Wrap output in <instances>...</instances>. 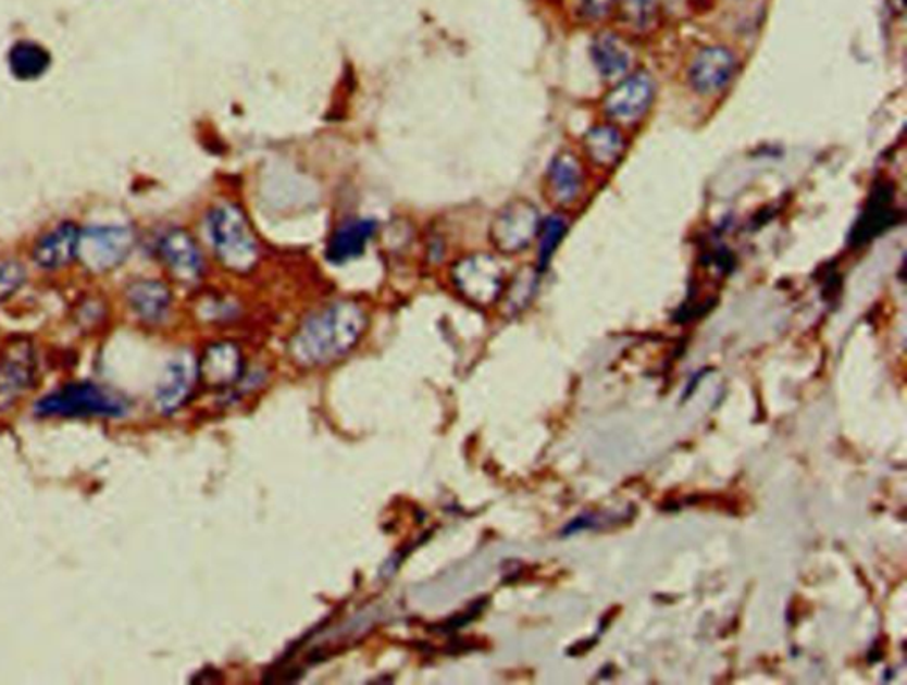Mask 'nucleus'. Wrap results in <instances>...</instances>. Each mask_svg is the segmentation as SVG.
I'll list each match as a JSON object with an SVG mask.
<instances>
[{
    "label": "nucleus",
    "instance_id": "obj_1",
    "mask_svg": "<svg viewBox=\"0 0 907 685\" xmlns=\"http://www.w3.org/2000/svg\"><path fill=\"white\" fill-rule=\"evenodd\" d=\"M368 324V314L359 303L328 304L300 324L289 342V354L301 366L330 365L353 351Z\"/></svg>",
    "mask_w": 907,
    "mask_h": 685
},
{
    "label": "nucleus",
    "instance_id": "obj_2",
    "mask_svg": "<svg viewBox=\"0 0 907 685\" xmlns=\"http://www.w3.org/2000/svg\"><path fill=\"white\" fill-rule=\"evenodd\" d=\"M34 413L44 419H120L128 413V402L109 388L80 381L41 397Z\"/></svg>",
    "mask_w": 907,
    "mask_h": 685
},
{
    "label": "nucleus",
    "instance_id": "obj_3",
    "mask_svg": "<svg viewBox=\"0 0 907 685\" xmlns=\"http://www.w3.org/2000/svg\"><path fill=\"white\" fill-rule=\"evenodd\" d=\"M208 231L216 259L229 272L245 275L258 264V239L249 220L236 204H219L208 214Z\"/></svg>",
    "mask_w": 907,
    "mask_h": 685
},
{
    "label": "nucleus",
    "instance_id": "obj_4",
    "mask_svg": "<svg viewBox=\"0 0 907 685\" xmlns=\"http://www.w3.org/2000/svg\"><path fill=\"white\" fill-rule=\"evenodd\" d=\"M135 247V233L120 225H103L80 231L77 259L92 275H103L121 266Z\"/></svg>",
    "mask_w": 907,
    "mask_h": 685
},
{
    "label": "nucleus",
    "instance_id": "obj_5",
    "mask_svg": "<svg viewBox=\"0 0 907 685\" xmlns=\"http://www.w3.org/2000/svg\"><path fill=\"white\" fill-rule=\"evenodd\" d=\"M452 282L459 295L473 304L495 303L504 292V267L487 253H472L452 267Z\"/></svg>",
    "mask_w": 907,
    "mask_h": 685
},
{
    "label": "nucleus",
    "instance_id": "obj_6",
    "mask_svg": "<svg viewBox=\"0 0 907 685\" xmlns=\"http://www.w3.org/2000/svg\"><path fill=\"white\" fill-rule=\"evenodd\" d=\"M541 213L529 200H512L504 205L489 227L493 247L504 256H514L531 247L541 228Z\"/></svg>",
    "mask_w": 907,
    "mask_h": 685
},
{
    "label": "nucleus",
    "instance_id": "obj_7",
    "mask_svg": "<svg viewBox=\"0 0 907 685\" xmlns=\"http://www.w3.org/2000/svg\"><path fill=\"white\" fill-rule=\"evenodd\" d=\"M36 383V354L29 338L13 337L0 349V410L15 404Z\"/></svg>",
    "mask_w": 907,
    "mask_h": 685
},
{
    "label": "nucleus",
    "instance_id": "obj_8",
    "mask_svg": "<svg viewBox=\"0 0 907 685\" xmlns=\"http://www.w3.org/2000/svg\"><path fill=\"white\" fill-rule=\"evenodd\" d=\"M158 256L174 281L182 284H196L204 273L201 248L194 236L183 228H173L160 239Z\"/></svg>",
    "mask_w": 907,
    "mask_h": 685
},
{
    "label": "nucleus",
    "instance_id": "obj_9",
    "mask_svg": "<svg viewBox=\"0 0 907 685\" xmlns=\"http://www.w3.org/2000/svg\"><path fill=\"white\" fill-rule=\"evenodd\" d=\"M199 379L210 388L225 390L238 385L245 374V358L235 342L224 340L208 346L197 362Z\"/></svg>",
    "mask_w": 907,
    "mask_h": 685
},
{
    "label": "nucleus",
    "instance_id": "obj_10",
    "mask_svg": "<svg viewBox=\"0 0 907 685\" xmlns=\"http://www.w3.org/2000/svg\"><path fill=\"white\" fill-rule=\"evenodd\" d=\"M655 96L653 80L645 73L628 76L605 98L607 114L619 123H635L649 110Z\"/></svg>",
    "mask_w": 907,
    "mask_h": 685
},
{
    "label": "nucleus",
    "instance_id": "obj_11",
    "mask_svg": "<svg viewBox=\"0 0 907 685\" xmlns=\"http://www.w3.org/2000/svg\"><path fill=\"white\" fill-rule=\"evenodd\" d=\"M197 379H199L197 362H194L190 354L174 358L157 386L154 400H157L158 410L163 414H173L182 410L183 406L187 404Z\"/></svg>",
    "mask_w": 907,
    "mask_h": 685
},
{
    "label": "nucleus",
    "instance_id": "obj_12",
    "mask_svg": "<svg viewBox=\"0 0 907 685\" xmlns=\"http://www.w3.org/2000/svg\"><path fill=\"white\" fill-rule=\"evenodd\" d=\"M735 58L726 48H704L689 67V82L698 95H715L734 78Z\"/></svg>",
    "mask_w": 907,
    "mask_h": 685
},
{
    "label": "nucleus",
    "instance_id": "obj_13",
    "mask_svg": "<svg viewBox=\"0 0 907 685\" xmlns=\"http://www.w3.org/2000/svg\"><path fill=\"white\" fill-rule=\"evenodd\" d=\"M377 222L374 219L346 220L335 228L326 245V258L335 264H345L363 256L369 241L374 238Z\"/></svg>",
    "mask_w": 907,
    "mask_h": 685
},
{
    "label": "nucleus",
    "instance_id": "obj_14",
    "mask_svg": "<svg viewBox=\"0 0 907 685\" xmlns=\"http://www.w3.org/2000/svg\"><path fill=\"white\" fill-rule=\"evenodd\" d=\"M78 238H80V231L77 225L70 224V222L58 225L34 245V261L45 270H59V267L67 266L73 259H77Z\"/></svg>",
    "mask_w": 907,
    "mask_h": 685
},
{
    "label": "nucleus",
    "instance_id": "obj_15",
    "mask_svg": "<svg viewBox=\"0 0 907 685\" xmlns=\"http://www.w3.org/2000/svg\"><path fill=\"white\" fill-rule=\"evenodd\" d=\"M126 301L139 320L144 323H162L169 315L173 304V292L163 282L144 281L129 284L126 289Z\"/></svg>",
    "mask_w": 907,
    "mask_h": 685
},
{
    "label": "nucleus",
    "instance_id": "obj_16",
    "mask_svg": "<svg viewBox=\"0 0 907 685\" xmlns=\"http://www.w3.org/2000/svg\"><path fill=\"white\" fill-rule=\"evenodd\" d=\"M591 52L597 72L605 80H616L619 76L626 75L633 62L630 45L613 33H601L594 38Z\"/></svg>",
    "mask_w": 907,
    "mask_h": 685
},
{
    "label": "nucleus",
    "instance_id": "obj_17",
    "mask_svg": "<svg viewBox=\"0 0 907 685\" xmlns=\"http://www.w3.org/2000/svg\"><path fill=\"white\" fill-rule=\"evenodd\" d=\"M548 186L551 197L559 204H571L579 199L583 186V172L579 158L573 152L563 151L555 157L549 165Z\"/></svg>",
    "mask_w": 907,
    "mask_h": 685
},
{
    "label": "nucleus",
    "instance_id": "obj_18",
    "mask_svg": "<svg viewBox=\"0 0 907 685\" xmlns=\"http://www.w3.org/2000/svg\"><path fill=\"white\" fill-rule=\"evenodd\" d=\"M893 216H895V210L892 208V194L889 188L879 186L874 196L870 197L867 210L861 214V219L858 220L853 231V244H865L883 233L884 228L893 224Z\"/></svg>",
    "mask_w": 907,
    "mask_h": 685
},
{
    "label": "nucleus",
    "instance_id": "obj_19",
    "mask_svg": "<svg viewBox=\"0 0 907 685\" xmlns=\"http://www.w3.org/2000/svg\"><path fill=\"white\" fill-rule=\"evenodd\" d=\"M585 151L599 167H611L621 160L624 138L613 126H596L585 135Z\"/></svg>",
    "mask_w": 907,
    "mask_h": 685
},
{
    "label": "nucleus",
    "instance_id": "obj_20",
    "mask_svg": "<svg viewBox=\"0 0 907 685\" xmlns=\"http://www.w3.org/2000/svg\"><path fill=\"white\" fill-rule=\"evenodd\" d=\"M50 66L47 50L30 41H20L10 52V70L20 80H36Z\"/></svg>",
    "mask_w": 907,
    "mask_h": 685
},
{
    "label": "nucleus",
    "instance_id": "obj_21",
    "mask_svg": "<svg viewBox=\"0 0 907 685\" xmlns=\"http://www.w3.org/2000/svg\"><path fill=\"white\" fill-rule=\"evenodd\" d=\"M566 231H568V224L560 214H551V216L541 222L539 234H537V238H539V253H537L539 272H545L548 267L549 261L557 252Z\"/></svg>",
    "mask_w": 907,
    "mask_h": 685
},
{
    "label": "nucleus",
    "instance_id": "obj_22",
    "mask_svg": "<svg viewBox=\"0 0 907 685\" xmlns=\"http://www.w3.org/2000/svg\"><path fill=\"white\" fill-rule=\"evenodd\" d=\"M25 267L16 261L0 264V303L10 300L20 287L24 286Z\"/></svg>",
    "mask_w": 907,
    "mask_h": 685
},
{
    "label": "nucleus",
    "instance_id": "obj_23",
    "mask_svg": "<svg viewBox=\"0 0 907 685\" xmlns=\"http://www.w3.org/2000/svg\"><path fill=\"white\" fill-rule=\"evenodd\" d=\"M653 13H655L653 0H628V15L636 25L647 24Z\"/></svg>",
    "mask_w": 907,
    "mask_h": 685
},
{
    "label": "nucleus",
    "instance_id": "obj_24",
    "mask_svg": "<svg viewBox=\"0 0 907 685\" xmlns=\"http://www.w3.org/2000/svg\"><path fill=\"white\" fill-rule=\"evenodd\" d=\"M616 2L617 0H580V5H582L583 15H587L588 18L599 20L602 16H607L613 10Z\"/></svg>",
    "mask_w": 907,
    "mask_h": 685
}]
</instances>
